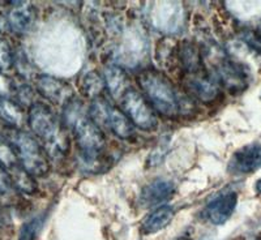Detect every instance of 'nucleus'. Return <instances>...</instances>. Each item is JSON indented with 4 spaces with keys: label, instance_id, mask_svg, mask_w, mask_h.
<instances>
[{
    "label": "nucleus",
    "instance_id": "9",
    "mask_svg": "<svg viewBox=\"0 0 261 240\" xmlns=\"http://www.w3.org/2000/svg\"><path fill=\"white\" fill-rule=\"evenodd\" d=\"M178 65L181 76L199 73L206 69L202 48L196 42L190 41V39L179 41Z\"/></svg>",
    "mask_w": 261,
    "mask_h": 240
},
{
    "label": "nucleus",
    "instance_id": "22",
    "mask_svg": "<svg viewBox=\"0 0 261 240\" xmlns=\"http://www.w3.org/2000/svg\"><path fill=\"white\" fill-rule=\"evenodd\" d=\"M15 64V51L7 39H0V72L9 71Z\"/></svg>",
    "mask_w": 261,
    "mask_h": 240
},
{
    "label": "nucleus",
    "instance_id": "27",
    "mask_svg": "<svg viewBox=\"0 0 261 240\" xmlns=\"http://www.w3.org/2000/svg\"><path fill=\"white\" fill-rule=\"evenodd\" d=\"M174 240H192V239H191L190 236H186V235H183V236H179V237H176V239H174Z\"/></svg>",
    "mask_w": 261,
    "mask_h": 240
},
{
    "label": "nucleus",
    "instance_id": "32",
    "mask_svg": "<svg viewBox=\"0 0 261 240\" xmlns=\"http://www.w3.org/2000/svg\"><path fill=\"white\" fill-rule=\"evenodd\" d=\"M0 98H2V97H0Z\"/></svg>",
    "mask_w": 261,
    "mask_h": 240
},
{
    "label": "nucleus",
    "instance_id": "20",
    "mask_svg": "<svg viewBox=\"0 0 261 240\" xmlns=\"http://www.w3.org/2000/svg\"><path fill=\"white\" fill-rule=\"evenodd\" d=\"M0 119L6 122L9 128L20 129L25 120L24 107L13 99L0 98Z\"/></svg>",
    "mask_w": 261,
    "mask_h": 240
},
{
    "label": "nucleus",
    "instance_id": "31",
    "mask_svg": "<svg viewBox=\"0 0 261 240\" xmlns=\"http://www.w3.org/2000/svg\"><path fill=\"white\" fill-rule=\"evenodd\" d=\"M0 4H3V3H2V2H0Z\"/></svg>",
    "mask_w": 261,
    "mask_h": 240
},
{
    "label": "nucleus",
    "instance_id": "23",
    "mask_svg": "<svg viewBox=\"0 0 261 240\" xmlns=\"http://www.w3.org/2000/svg\"><path fill=\"white\" fill-rule=\"evenodd\" d=\"M13 101H16L22 107H30L33 103H36L37 102L36 99H34V89L29 85L17 86V90H16Z\"/></svg>",
    "mask_w": 261,
    "mask_h": 240
},
{
    "label": "nucleus",
    "instance_id": "5",
    "mask_svg": "<svg viewBox=\"0 0 261 240\" xmlns=\"http://www.w3.org/2000/svg\"><path fill=\"white\" fill-rule=\"evenodd\" d=\"M119 102L122 111L135 127L145 132H153L157 129L158 114L140 90L129 88Z\"/></svg>",
    "mask_w": 261,
    "mask_h": 240
},
{
    "label": "nucleus",
    "instance_id": "26",
    "mask_svg": "<svg viewBox=\"0 0 261 240\" xmlns=\"http://www.w3.org/2000/svg\"><path fill=\"white\" fill-rule=\"evenodd\" d=\"M12 188V181H11V178H9L8 171L3 166V163L0 162V196L7 195Z\"/></svg>",
    "mask_w": 261,
    "mask_h": 240
},
{
    "label": "nucleus",
    "instance_id": "17",
    "mask_svg": "<svg viewBox=\"0 0 261 240\" xmlns=\"http://www.w3.org/2000/svg\"><path fill=\"white\" fill-rule=\"evenodd\" d=\"M77 89L84 98L88 99H95L103 95L106 90V83L105 77L95 69L85 72L79 77Z\"/></svg>",
    "mask_w": 261,
    "mask_h": 240
},
{
    "label": "nucleus",
    "instance_id": "10",
    "mask_svg": "<svg viewBox=\"0 0 261 240\" xmlns=\"http://www.w3.org/2000/svg\"><path fill=\"white\" fill-rule=\"evenodd\" d=\"M217 80L230 93H238L246 88V73L242 65L227 58H221L216 65Z\"/></svg>",
    "mask_w": 261,
    "mask_h": 240
},
{
    "label": "nucleus",
    "instance_id": "24",
    "mask_svg": "<svg viewBox=\"0 0 261 240\" xmlns=\"http://www.w3.org/2000/svg\"><path fill=\"white\" fill-rule=\"evenodd\" d=\"M13 65H15L18 73H20L24 78H30L32 76H34V74H33L32 65H30L28 57L22 52V51L15 52V64Z\"/></svg>",
    "mask_w": 261,
    "mask_h": 240
},
{
    "label": "nucleus",
    "instance_id": "2",
    "mask_svg": "<svg viewBox=\"0 0 261 240\" xmlns=\"http://www.w3.org/2000/svg\"><path fill=\"white\" fill-rule=\"evenodd\" d=\"M140 92L153 106L158 115L166 119H179L190 111L186 103L195 102L183 90L178 89L169 76L157 68H144L136 76Z\"/></svg>",
    "mask_w": 261,
    "mask_h": 240
},
{
    "label": "nucleus",
    "instance_id": "4",
    "mask_svg": "<svg viewBox=\"0 0 261 240\" xmlns=\"http://www.w3.org/2000/svg\"><path fill=\"white\" fill-rule=\"evenodd\" d=\"M4 139L15 150L18 163L34 178H42L50 172L51 161L45 148L30 134L16 128H6L2 132Z\"/></svg>",
    "mask_w": 261,
    "mask_h": 240
},
{
    "label": "nucleus",
    "instance_id": "28",
    "mask_svg": "<svg viewBox=\"0 0 261 240\" xmlns=\"http://www.w3.org/2000/svg\"><path fill=\"white\" fill-rule=\"evenodd\" d=\"M256 191H257L258 193H261V179L257 181V184H256Z\"/></svg>",
    "mask_w": 261,
    "mask_h": 240
},
{
    "label": "nucleus",
    "instance_id": "18",
    "mask_svg": "<svg viewBox=\"0 0 261 240\" xmlns=\"http://www.w3.org/2000/svg\"><path fill=\"white\" fill-rule=\"evenodd\" d=\"M179 41L172 37H163L158 39L155 47V58L163 69H179L178 65Z\"/></svg>",
    "mask_w": 261,
    "mask_h": 240
},
{
    "label": "nucleus",
    "instance_id": "11",
    "mask_svg": "<svg viewBox=\"0 0 261 240\" xmlns=\"http://www.w3.org/2000/svg\"><path fill=\"white\" fill-rule=\"evenodd\" d=\"M174 193H175V185L172 181L166 179H155L141 190L139 202L143 208L161 206V204L169 201Z\"/></svg>",
    "mask_w": 261,
    "mask_h": 240
},
{
    "label": "nucleus",
    "instance_id": "1",
    "mask_svg": "<svg viewBox=\"0 0 261 240\" xmlns=\"http://www.w3.org/2000/svg\"><path fill=\"white\" fill-rule=\"evenodd\" d=\"M63 109L62 122L73 135L80 169L90 174L107 171L111 161L105 153L106 135L103 130L92 122L88 110L84 109V103L77 98H73Z\"/></svg>",
    "mask_w": 261,
    "mask_h": 240
},
{
    "label": "nucleus",
    "instance_id": "12",
    "mask_svg": "<svg viewBox=\"0 0 261 240\" xmlns=\"http://www.w3.org/2000/svg\"><path fill=\"white\" fill-rule=\"evenodd\" d=\"M37 21V9L32 4L21 3L13 7L6 17V25L15 34L22 36L33 29Z\"/></svg>",
    "mask_w": 261,
    "mask_h": 240
},
{
    "label": "nucleus",
    "instance_id": "8",
    "mask_svg": "<svg viewBox=\"0 0 261 240\" xmlns=\"http://www.w3.org/2000/svg\"><path fill=\"white\" fill-rule=\"evenodd\" d=\"M238 202L237 193L232 191L214 195L202 209V217L214 226L225 225L232 216Z\"/></svg>",
    "mask_w": 261,
    "mask_h": 240
},
{
    "label": "nucleus",
    "instance_id": "30",
    "mask_svg": "<svg viewBox=\"0 0 261 240\" xmlns=\"http://www.w3.org/2000/svg\"><path fill=\"white\" fill-rule=\"evenodd\" d=\"M0 33H2V29H0ZM0 39H2V38H0Z\"/></svg>",
    "mask_w": 261,
    "mask_h": 240
},
{
    "label": "nucleus",
    "instance_id": "3",
    "mask_svg": "<svg viewBox=\"0 0 261 240\" xmlns=\"http://www.w3.org/2000/svg\"><path fill=\"white\" fill-rule=\"evenodd\" d=\"M28 124L34 136L42 141L50 161L67 157L71 149V137L63 122L48 104L37 101L29 107Z\"/></svg>",
    "mask_w": 261,
    "mask_h": 240
},
{
    "label": "nucleus",
    "instance_id": "6",
    "mask_svg": "<svg viewBox=\"0 0 261 240\" xmlns=\"http://www.w3.org/2000/svg\"><path fill=\"white\" fill-rule=\"evenodd\" d=\"M181 90L193 101L212 104L222 95V86L208 68L195 74H184L180 78Z\"/></svg>",
    "mask_w": 261,
    "mask_h": 240
},
{
    "label": "nucleus",
    "instance_id": "19",
    "mask_svg": "<svg viewBox=\"0 0 261 240\" xmlns=\"http://www.w3.org/2000/svg\"><path fill=\"white\" fill-rule=\"evenodd\" d=\"M7 171H8V175L12 181V187L16 188L18 192L24 193V195H36L38 192V184H37L36 178L30 175L20 163L11 166L9 169H7Z\"/></svg>",
    "mask_w": 261,
    "mask_h": 240
},
{
    "label": "nucleus",
    "instance_id": "13",
    "mask_svg": "<svg viewBox=\"0 0 261 240\" xmlns=\"http://www.w3.org/2000/svg\"><path fill=\"white\" fill-rule=\"evenodd\" d=\"M261 167V146L249 145L235 151L228 162L230 174H251Z\"/></svg>",
    "mask_w": 261,
    "mask_h": 240
},
{
    "label": "nucleus",
    "instance_id": "21",
    "mask_svg": "<svg viewBox=\"0 0 261 240\" xmlns=\"http://www.w3.org/2000/svg\"><path fill=\"white\" fill-rule=\"evenodd\" d=\"M46 216L45 213L33 217L32 220L25 222L18 232V240H37L42 227L45 225Z\"/></svg>",
    "mask_w": 261,
    "mask_h": 240
},
{
    "label": "nucleus",
    "instance_id": "7",
    "mask_svg": "<svg viewBox=\"0 0 261 240\" xmlns=\"http://www.w3.org/2000/svg\"><path fill=\"white\" fill-rule=\"evenodd\" d=\"M36 90L42 98L55 106H63L69 103L74 97V89L68 81L54 77L50 74H37L34 77Z\"/></svg>",
    "mask_w": 261,
    "mask_h": 240
},
{
    "label": "nucleus",
    "instance_id": "14",
    "mask_svg": "<svg viewBox=\"0 0 261 240\" xmlns=\"http://www.w3.org/2000/svg\"><path fill=\"white\" fill-rule=\"evenodd\" d=\"M105 83L106 90L114 99H120L129 89V76L124 68L116 64H107L105 67Z\"/></svg>",
    "mask_w": 261,
    "mask_h": 240
},
{
    "label": "nucleus",
    "instance_id": "15",
    "mask_svg": "<svg viewBox=\"0 0 261 240\" xmlns=\"http://www.w3.org/2000/svg\"><path fill=\"white\" fill-rule=\"evenodd\" d=\"M106 130H110L120 140H130L135 136V125L132 124L128 116L122 111V109L111 104L109 116H107Z\"/></svg>",
    "mask_w": 261,
    "mask_h": 240
},
{
    "label": "nucleus",
    "instance_id": "29",
    "mask_svg": "<svg viewBox=\"0 0 261 240\" xmlns=\"http://www.w3.org/2000/svg\"><path fill=\"white\" fill-rule=\"evenodd\" d=\"M2 136H3V134H2V132H0V137H2Z\"/></svg>",
    "mask_w": 261,
    "mask_h": 240
},
{
    "label": "nucleus",
    "instance_id": "16",
    "mask_svg": "<svg viewBox=\"0 0 261 240\" xmlns=\"http://www.w3.org/2000/svg\"><path fill=\"white\" fill-rule=\"evenodd\" d=\"M175 217V209L171 205H161L155 210L145 217L143 222V232L145 235L155 234L171 223Z\"/></svg>",
    "mask_w": 261,
    "mask_h": 240
},
{
    "label": "nucleus",
    "instance_id": "25",
    "mask_svg": "<svg viewBox=\"0 0 261 240\" xmlns=\"http://www.w3.org/2000/svg\"><path fill=\"white\" fill-rule=\"evenodd\" d=\"M17 90V86L15 85L13 80L0 72V97L7 98V99H13Z\"/></svg>",
    "mask_w": 261,
    "mask_h": 240
}]
</instances>
